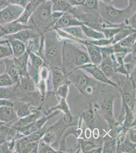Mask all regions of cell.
Returning a JSON list of instances; mask_svg holds the SVG:
<instances>
[{"mask_svg": "<svg viewBox=\"0 0 136 153\" xmlns=\"http://www.w3.org/2000/svg\"><path fill=\"white\" fill-rule=\"evenodd\" d=\"M51 1L52 12H69L72 7L67 0H51Z\"/></svg>", "mask_w": 136, "mask_h": 153, "instance_id": "15", "label": "cell"}, {"mask_svg": "<svg viewBox=\"0 0 136 153\" xmlns=\"http://www.w3.org/2000/svg\"><path fill=\"white\" fill-rule=\"evenodd\" d=\"M64 12L60 11H54L50 14V18L48 22L47 32L51 31L60 18L62 16Z\"/></svg>", "mask_w": 136, "mask_h": 153, "instance_id": "24", "label": "cell"}, {"mask_svg": "<svg viewBox=\"0 0 136 153\" xmlns=\"http://www.w3.org/2000/svg\"><path fill=\"white\" fill-rule=\"evenodd\" d=\"M43 0H30L28 4L24 7L23 13L20 17L16 21L23 24L29 25V19L36 9L39 5Z\"/></svg>", "mask_w": 136, "mask_h": 153, "instance_id": "7", "label": "cell"}, {"mask_svg": "<svg viewBox=\"0 0 136 153\" xmlns=\"http://www.w3.org/2000/svg\"><path fill=\"white\" fill-rule=\"evenodd\" d=\"M64 78L63 74L57 70H54L53 71V82L54 88L55 91L58 88L59 86L62 82H64Z\"/></svg>", "mask_w": 136, "mask_h": 153, "instance_id": "23", "label": "cell"}, {"mask_svg": "<svg viewBox=\"0 0 136 153\" xmlns=\"http://www.w3.org/2000/svg\"><path fill=\"white\" fill-rule=\"evenodd\" d=\"M1 61L4 63L5 65V73L8 75L14 84L17 83L18 82L19 77H20V73L19 70L14 62V59H8V58H6L5 59H2Z\"/></svg>", "mask_w": 136, "mask_h": 153, "instance_id": "9", "label": "cell"}, {"mask_svg": "<svg viewBox=\"0 0 136 153\" xmlns=\"http://www.w3.org/2000/svg\"><path fill=\"white\" fill-rule=\"evenodd\" d=\"M45 1H51V0H45Z\"/></svg>", "mask_w": 136, "mask_h": 153, "instance_id": "42", "label": "cell"}, {"mask_svg": "<svg viewBox=\"0 0 136 153\" xmlns=\"http://www.w3.org/2000/svg\"><path fill=\"white\" fill-rule=\"evenodd\" d=\"M68 92V84H65L59 87L57 91V93L62 99H65Z\"/></svg>", "mask_w": 136, "mask_h": 153, "instance_id": "34", "label": "cell"}, {"mask_svg": "<svg viewBox=\"0 0 136 153\" xmlns=\"http://www.w3.org/2000/svg\"><path fill=\"white\" fill-rule=\"evenodd\" d=\"M76 82L79 89L82 91L85 90L87 86V80L86 76L81 75H78L76 78Z\"/></svg>", "mask_w": 136, "mask_h": 153, "instance_id": "29", "label": "cell"}, {"mask_svg": "<svg viewBox=\"0 0 136 153\" xmlns=\"http://www.w3.org/2000/svg\"><path fill=\"white\" fill-rule=\"evenodd\" d=\"M112 104L111 100H105L102 105V108L105 115L109 118H113V111H112Z\"/></svg>", "mask_w": 136, "mask_h": 153, "instance_id": "26", "label": "cell"}, {"mask_svg": "<svg viewBox=\"0 0 136 153\" xmlns=\"http://www.w3.org/2000/svg\"><path fill=\"white\" fill-rule=\"evenodd\" d=\"M19 6L8 4L0 9V26L17 20L24 11Z\"/></svg>", "mask_w": 136, "mask_h": 153, "instance_id": "3", "label": "cell"}, {"mask_svg": "<svg viewBox=\"0 0 136 153\" xmlns=\"http://www.w3.org/2000/svg\"><path fill=\"white\" fill-rule=\"evenodd\" d=\"M18 118L13 106H0V122L10 127Z\"/></svg>", "mask_w": 136, "mask_h": 153, "instance_id": "6", "label": "cell"}, {"mask_svg": "<svg viewBox=\"0 0 136 153\" xmlns=\"http://www.w3.org/2000/svg\"><path fill=\"white\" fill-rule=\"evenodd\" d=\"M85 45L90 60L95 64H99L102 59V53L100 48L91 44H87Z\"/></svg>", "mask_w": 136, "mask_h": 153, "instance_id": "14", "label": "cell"}, {"mask_svg": "<svg viewBox=\"0 0 136 153\" xmlns=\"http://www.w3.org/2000/svg\"><path fill=\"white\" fill-rule=\"evenodd\" d=\"M99 7V0H86L85 5L82 6L86 10L97 12Z\"/></svg>", "mask_w": 136, "mask_h": 153, "instance_id": "25", "label": "cell"}, {"mask_svg": "<svg viewBox=\"0 0 136 153\" xmlns=\"http://www.w3.org/2000/svg\"><path fill=\"white\" fill-rule=\"evenodd\" d=\"M135 12L136 0H129L128 7L123 9H118L111 3L99 1L98 14L105 21L112 24H121Z\"/></svg>", "mask_w": 136, "mask_h": 153, "instance_id": "1", "label": "cell"}, {"mask_svg": "<svg viewBox=\"0 0 136 153\" xmlns=\"http://www.w3.org/2000/svg\"><path fill=\"white\" fill-rule=\"evenodd\" d=\"M136 42V32L132 33L126 38L117 43L121 47L126 49H131L135 45Z\"/></svg>", "mask_w": 136, "mask_h": 153, "instance_id": "20", "label": "cell"}, {"mask_svg": "<svg viewBox=\"0 0 136 153\" xmlns=\"http://www.w3.org/2000/svg\"><path fill=\"white\" fill-rule=\"evenodd\" d=\"M122 26H123V23L120 26L104 28L100 30V31L102 32V33H103L105 38L110 39L113 38L121 30Z\"/></svg>", "mask_w": 136, "mask_h": 153, "instance_id": "22", "label": "cell"}, {"mask_svg": "<svg viewBox=\"0 0 136 153\" xmlns=\"http://www.w3.org/2000/svg\"><path fill=\"white\" fill-rule=\"evenodd\" d=\"M4 105L13 106V102L10 100L0 99V106Z\"/></svg>", "mask_w": 136, "mask_h": 153, "instance_id": "38", "label": "cell"}, {"mask_svg": "<svg viewBox=\"0 0 136 153\" xmlns=\"http://www.w3.org/2000/svg\"><path fill=\"white\" fill-rule=\"evenodd\" d=\"M81 27L84 34L87 38L92 39H100L105 38L104 35L102 32L96 30L85 24L83 25Z\"/></svg>", "mask_w": 136, "mask_h": 153, "instance_id": "16", "label": "cell"}, {"mask_svg": "<svg viewBox=\"0 0 136 153\" xmlns=\"http://www.w3.org/2000/svg\"><path fill=\"white\" fill-rule=\"evenodd\" d=\"M9 127H10L8 126H5L2 131H1V132H0V144H2L5 141H6L7 132L8 131Z\"/></svg>", "mask_w": 136, "mask_h": 153, "instance_id": "35", "label": "cell"}, {"mask_svg": "<svg viewBox=\"0 0 136 153\" xmlns=\"http://www.w3.org/2000/svg\"><path fill=\"white\" fill-rule=\"evenodd\" d=\"M13 86L16 90L19 89L22 92H32L35 90L34 83L29 76H21L18 82Z\"/></svg>", "mask_w": 136, "mask_h": 153, "instance_id": "12", "label": "cell"}, {"mask_svg": "<svg viewBox=\"0 0 136 153\" xmlns=\"http://www.w3.org/2000/svg\"><path fill=\"white\" fill-rule=\"evenodd\" d=\"M51 6V1L43 0L29 19L32 26L40 34L47 32L48 22L52 13Z\"/></svg>", "mask_w": 136, "mask_h": 153, "instance_id": "2", "label": "cell"}, {"mask_svg": "<svg viewBox=\"0 0 136 153\" xmlns=\"http://www.w3.org/2000/svg\"><path fill=\"white\" fill-rule=\"evenodd\" d=\"M29 57L31 60L32 65L35 68L38 69L42 65V60L40 57L38 56L36 53H35L32 51L29 52Z\"/></svg>", "mask_w": 136, "mask_h": 153, "instance_id": "28", "label": "cell"}, {"mask_svg": "<svg viewBox=\"0 0 136 153\" xmlns=\"http://www.w3.org/2000/svg\"><path fill=\"white\" fill-rule=\"evenodd\" d=\"M69 4L72 7L83 6L86 0H67Z\"/></svg>", "mask_w": 136, "mask_h": 153, "instance_id": "36", "label": "cell"}, {"mask_svg": "<svg viewBox=\"0 0 136 153\" xmlns=\"http://www.w3.org/2000/svg\"><path fill=\"white\" fill-rule=\"evenodd\" d=\"M134 32H136V30L124 26L123 24V26L121 30L113 37L112 45H114L115 44H117L121 40L126 38V37L128 36L132 33H134Z\"/></svg>", "mask_w": 136, "mask_h": 153, "instance_id": "17", "label": "cell"}, {"mask_svg": "<svg viewBox=\"0 0 136 153\" xmlns=\"http://www.w3.org/2000/svg\"><path fill=\"white\" fill-rule=\"evenodd\" d=\"M95 146V145L93 143L88 142L86 143V144H85L83 146V151H84L88 152L90 151V150H92Z\"/></svg>", "mask_w": 136, "mask_h": 153, "instance_id": "39", "label": "cell"}, {"mask_svg": "<svg viewBox=\"0 0 136 153\" xmlns=\"http://www.w3.org/2000/svg\"><path fill=\"white\" fill-rule=\"evenodd\" d=\"M85 24L78 19L73 14L69 12H64L62 16L54 25L53 30L62 29L63 28L71 26H81Z\"/></svg>", "mask_w": 136, "mask_h": 153, "instance_id": "4", "label": "cell"}, {"mask_svg": "<svg viewBox=\"0 0 136 153\" xmlns=\"http://www.w3.org/2000/svg\"><path fill=\"white\" fill-rule=\"evenodd\" d=\"M136 13L135 12L132 16L124 20V22H123L124 26L128 28L136 30Z\"/></svg>", "mask_w": 136, "mask_h": 153, "instance_id": "31", "label": "cell"}, {"mask_svg": "<svg viewBox=\"0 0 136 153\" xmlns=\"http://www.w3.org/2000/svg\"><path fill=\"white\" fill-rule=\"evenodd\" d=\"M14 84L10 76L5 73L0 75V87H10Z\"/></svg>", "mask_w": 136, "mask_h": 153, "instance_id": "27", "label": "cell"}, {"mask_svg": "<svg viewBox=\"0 0 136 153\" xmlns=\"http://www.w3.org/2000/svg\"><path fill=\"white\" fill-rule=\"evenodd\" d=\"M16 91L13 85L10 87H0V99H13L16 96Z\"/></svg>", "mask_w": 136, "mask_h": 153, "instance_id": "21", "label": "cell"}, {"mask_svg": "<svg viewBox=\"0 0 136 153\" xmlns=\"http://www.w3.org/2000/svg\"><path fill=\"white\" fill-rule=\"evenodd\" d=\"M13 107L18 118L26 117L31 113L29 105L21 102H13Z\"/></svg>", "mask_w": 136, "mask_h": 153, "instance_id": "18", "label": "cell"}, {"mask_svg": "<svg viewBox=\"0 0 136 153\" xmlns=\"http://www.w3.org/2000/svg\"><path fill=\"white\" fill-rule=\"evenodd\" d=\"M6 36L16 39L26 44L30 40H37L40 37V34L39 33H35L33 29H28L21 30L17 33Z\"/></svg>", "mask_w": 136, "mask_h": 153, "instance_id": "8", "label": "cell"}, {"mask_svg": "<svg viewBox=\"0 0 136 153\" xmlns=\"http://www.w3.org/2000/svg\"><path fill=\"white\" fill-rule=\"evenodd\" d=\"M8 5L7 3V0H0V9Z\"/></svg>", "mask_w": 136, "mask_h": 153, "instance_id": "40", "label": "cell"}, {"mask_svg": "<svg viewBox=\"0 0 136 153\" xmlns=\"http://www.w3.org/2000/svg\"><path fill=\"white\" fill-rule=\"evenodd\" d=\"M90 66H86L84 68L85 70L90 73L97 80H99L101 82H105L106 83L109 84L110 85H113L116 87L117 86L115 84L111 82L110 80L107 78V76H105L102 70H100L98 67L93 65H90Z\"/></svg>", "mask_w": 136, "mask_h": 153, "instance_id": "13", "label": "cell"}, {"mask_svg": "<svg viewBox=\"0 0 136 153\" xmlns=\"http://www.w3.org/2000/svg\"><path fill=\"white\" fill-rule=\"evenodd\" d=\"M30 0H7V3L11 5L19 6L24 8Z\"/></svg>", "mask_w": 136, "mask_h": 153, "instance_id": "33", "label": "cell"}, {"mask_svg": "<svg viewBox=\"0 0 136 153\" xmlns=\"http://www.w3.org/2000/svg\"><path fill=\"white\" fill-rule=\"evenodd\" d=\"M101 2H103L105 3H111L113 0H99Z\"/></svg>", "mask_w": 136, "mask_h": 153, "instance_id": "41", "label": "cell"}, {"mask_svg": "<svg viewBox=\"0 0 136 153\" xmlns=\"http://www.w3.org/2000/svg\"><path fill=\"white\" fill-rule=\"evenodd\" d=\"M12 55V49L7 39L0 41V61Z\"/></svg>", "mask_w": 136, "mask_h": 153, "instance_id": "19", "label": "cell"}, {"mask_svg": "<svg viewBox=\"0 0 136 153\" xmlns=\"http://www.w3.org/2000/svg\"><path fill=\"white\" fill-rule=\"evenodd\" d=\"M5 37L10 45L13 53L12 56L13 57H19L26 52V44L23 42L9 37L5 36Z\"/></svg>", "mask_w": 136, "mask_h": 153, "instance_id": "10", "label": "cell"}, {"mask_svg": "<svg viewBox=\"0 0 136 153\" xmlns=\"http://www.w3.org/2000/svg\"><path fill=\"white\" fill-rule=\"evenodd\" d=\"M44 140L47 143H53L55 139V134L52 130H48L45 132Z\"/></svg>", "mask_w": 136, "mask_h": 153, "instance_id": "32", "label": "cell"}, {"mask_svg": "<svg viewBox=\"0 0 136 153\" xmlns=\"http://www.w3.org/2000/svg\"><path fill=\"white\" fill-rule=\"evenodd\" d=\"M109 59H106L102 65V71L106 76H110L113 74V68L112 65L109 62Z\"/></svg>", "mask_w": 136, "mask_h": 153, "instance_id": "30", "label": "cell"}, {"mask_svg": "<svg viewBox=\"0 0 136 153\" xmlns=\"http://www.w3.org/2000/svg\"><path fill=\"white\" fill-rule=\"evenodd\" d=\"M34 29L31 25H24L16 21L0 26V38L13 34L23 30Z\"/></svg>", "mask_w": 136, "mask_h": 153, "instance_id": "5", "label": "cell"}, {"mask_svg": "<svg viewBox=\"0 0 136 153\" xmlns=\"http://www.w3.org/2000/svg\"><path fill=\"white\" fill-rule=\"evenodd\" d=\"M85 118L86 119V120L90 123H93L94 120V114H93V111L91 109H89L86 112V113L85 114Z\"/></svg>", "mask_w": 136, "mask_h": 153, "instance_id": "37", "label": "cell"}, {"mask_svg": "<svg viewBox=\"0 0 136 153\" xmlns=\"http://www.w3.org/2000/svg\"><path fill=\"white\" fill-rule=\"evenodd\" d=\"M39 115V112L34 111L27 116L18 118L17 120L10 127L16 129V130L23 127H26L37 120Z\"/></svg>", "mask_w": 136, "mask_h": 153, "instance_id": "11", "label": "cell"}]
</instances>
